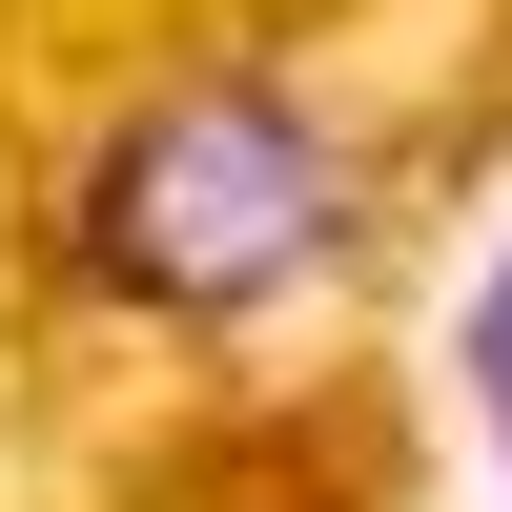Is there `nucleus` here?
Returning a JSON list of instances; mask_svg holds the SVG:
<instances>
[{"mask_svg":"<svg viewBox=\"0 0 512 512\" xmlns=\"http://www.w3.org/2000/svg\"><path fill=\"white\" fill-rule=\"evenodd\" d=\"M472 390H492V431H512V267H492V308H472Z\"/></svg>","mask_w":512,"mask_h":512,"instance_id":"2","label":"nucleus"},{"mask_svg":"<svg viewBox=\"0 0 512 512\" xmlns=\"http://www.w3.org/2000/svg\"><path fill=\"white\" fill-rule=\"evenodd\" d=\"M328 246H349V123H328L308 82H267V62L144 82V103L103 123V164H82V205H62V267L103 287V308H164V328L267 308Z\"/></svg>","mask_w":512,"mask_h":512,"instance_id":"1","label":"nucleus"}]
</instances>
